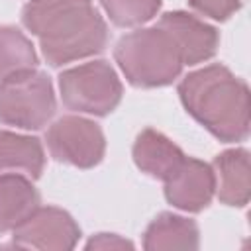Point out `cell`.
Masks as SVG:
<instances>
[{
	"mask_svg": "<svg viewBox=\"0 0 251 251\" xmlns=\"http://www.w3.org/2000/svg\"><path fill=\"white\" fill-rule=\"evenodd\" d=\"M39 204V192L29 176L0 175V233L14 231Z\"/></svg>",
	"mask_w": 251,
	"mask_h": 251,
	"instance_id": "5bb4252c",
	"label": "cell"
},
{
	"mask_svg": "<svg viewBox=\"0 0 251 251\" xmlns=\"http://www.w3.org/2000/svg\"><path fill=\"white\" fill-rule=\"evenodd\" d=\"M114 61L135 88L169 86L184 67L176 43L159 25H141L122 35L114 45Z\"/></svg>",
	"mask_w": 251,
	"mask_h": 251,
	"instance_id": "3957f363",
	"label": "cell"
},
{
	"mask_svg": "<svg viewBox=\"0 0 251 251\" xmlns=\"http://www.w3.org/2000/svg\"><path fill=\"white\" fill-rule=\"evenodd\" d=\"M80 239V227L75 218L57 206H37L14 231L16 247L39 251H69Z\"/></svg>",
	"mask_w": 251,
	"mask_h": 251,
	"instance_id": "52a82bcc",
	"label": "cell"
},
{
	"mask_svg": "<svg viewBox=\"0 0 251 251\" xmlns=\"http://www.w3.org/2000/svg\"><path fill=\"white\" fill-rule=\"evenodd\" d=\"M131 157L141 173L151 178L165 180L171 171L182 161L184 153L165 133L157 131L155 127H145L137 133L133 141Z\"/></svg>",
	"mask_w": 251,
	"mask_h": 251,
	"instance_id": "8fae6325",
	"label": "cell"
},
{
	"mask_svg": "<svg viewBox=\"0 0 251 251\" xmlns=\"http://www.w3.org/2000/svg\"><path fill=\"white\" fill-rule=\"evenodd\" d=\"M184 110L216 139L245 141L251 126L249 86L226 65L214 63L196 69L178 82Z\"/></svg>",
	"mask_w": 251,
	"mask_h": 251,
	"instance_id": "7a4b0ae2",
	"label": "cell"
},
{
	"mask_svg": "<svg viewBox=\"0 0 251 251\" xmlns=\"http://www.w3.org/2000/svg\"><path fill=\"white\" fill-rule=\"evenodd\" d=\"M57 110V98L51 78L29 69L0 80V122L16 129H41Z\"/></svg>",
	"mask_w": 251,
	"mask_h": 251,
	"instance_id": "5b68a950",
	"label": "cell"
},
{
	"mask_svg": "<svg viewBox=\"0 0 251 251\" xmlns=\"http://www.w3.org/2000/svg\"><path fill=\"white\" fill-rule=\"evenodd\" d=\"M165 182V198L173 208L182 212H202L216 196V176L212 165L196 159L182 157V161L171 171Z\"/></svg>",
	"mask_w": 251,
	"mask_h": 251,
	"instance_id": "ba28073f",
	"label": "cell"
},
{
	"mask_svg": "<svg viewBox=\"0 0 251 251\" xmlns=\"http://www.w3.org/2000/svg\"><path fill=\"white\" fill-rule=\"evenodd\" d=\"M43 143L25 133L0 129V175H24L39 178L45 169Z\"/></svg>",
	"mask_w": 251,
	"mask_h": 251,
	"instance_id": "7c38bea8",
	"label": "cell"
},
{
	"mask_svg": "<svg viewBox=\"0 0 251 251\" xmlns=\"http://www.w3.org/2000/svg\"><path fill=\"white\" fill-rule=\"evenodd\" d=\"M39 55L31 39L16 25H0V80L37 69Z\"/></svg>",
	"mask_w": 251,
	"mask_h": 251,
	"instance_id": "9a60e30c",
	"label": "cell"
},
{
	"mask_svg": "<svg viewBox=\"0 0 251 251\" xmlns=\"http://www.w3.org/2000/svg\"><path fill=\"white\" fill-rule=\"evenodd\" d=\"M100 4L118 27H141L161 10V0H100Z\"/></svg>",
	"mask_w": 251,
	"mask_h": 251,
	"instance_id": "2e32d148",
	"label": "cell"
},
{
	"mask_svg": "<svg viewBox=\"0 0 251 251\" xmlns=\"http://www.w3.org/2000/svg\"><path fill=\"white\" fill-rule=\"evenodd\" d=\"M157 25L173 37L182 57V63L188 67L206 63L218 53L220 31L194 14H188L184 10L165 12L159 18Z\"/></svg>",
	"mask_w": 251,
	"mask_h": 251,
	"instance_id": "9c48e42d",
	"label": "cell"
},
{
	"mask_svg": "<svg viewBox=\"0 0 251 251\" xmlns=\"http://www.w3.org/2000/svg\"><path fill=\"white\" fill-rule=\"evenodd\" d=\"M216 176V196L222 204L243 208L251 196V167L249 151L245 147L226 149L216 155L214 163Z\"/></svg>",
	"mask_w": 251,
	"mask_h": 251,
	"instance_id": "30bf717a",
	"label": "cell"
},
{
	"mask_svg": "<svg viewBox=\"0 0 251 251\" xmlns=\"http://www.w3.org/2000/svg\"><path fill=\"white\" fill-rule=\"evenodd\" d=\"M59 94L67 110L102 118L122 102L124 84L108 61L92 59L59 75Z\"/></svg>",
	"mask_w": 251,
	"mask_h": 251,
	"instance_id": "277c9868",
	"label": "cell"
},
{
	"mask_svg": "<svg viewBox=\"0 0 251 251\" xmlns=\"http://www.w3.org/2000/svg\"><path fill=\"white\" fill-rule=\"evenodd\" d=\"M84 247L86 249H104V251H108V249H133V243L129 239L118 235V233H96L86 241Z\"/></svg>",
	"mask_w": 251,
	"mask_h": 251,
	"instance_id": "ac0fdd59",
	"label": "cell"
},
{
	"mask_svg": "<svg viewBox=\"0 0 251 251\" xmlns=\"http://www.w3.org/2000/svg\"><path fill=\"white\" fill-rule=\"evenodd\" d=\"M188 4L198 14L212 18L216 22L229 20L241 8V0H188Z\"/></svg>",
	"mask_w": 251,
	"mask_h": 251,
	"instance_id": "e0dca14e",
	"label": "cell"
},
{
	"mask_svg": "<svg viewBox=\"0 0 251 251\" xmlns=\"http://www.w3.org/2000/svg\"><path fill=\"white\" fill-rule=\"evenodd\" d=\"M45 145L57 163L76 169H92L102 163L106 153V137L102 127L80 114L61 116L49 124Z\"/></svg>",
	"mask_w": 251,
	"mask_h": 251,
	"instance_id": "8992f818",
	"label": "cell"
},
{
	"mask_svg": "<svg viewBox=\"0 0 251 251\" xmlns=\"http://www.w3.org/2000/svg\"><path fill=\"white\" fill-rule=\"evenodd\" d=\"M200 229L190 218L161 212L143 231V249L147 251H173V249H198Z\"/></svg>",
	"mask_w": 251,
	"mask_h": 251,
	"instance_id": "4fadbf2b",
	"label": "cell"
},
{
	"mask_svg": "<svg viewBox=\"0 0 251 251\" xmlns=\"http://www.w3.org/2000/svg\"><path fill=\"white\" fill-rule=\"evenodd\" d=\"M22 24L39 39L41 55L51 67L94 57L110 39L94 0H29L22 10Z\"/></svg>",
	"mask_w": 251,
	"mask_h": 251,
	"instance_id": "6da1fadb",
	"label": "cell"
}]
</instances>
